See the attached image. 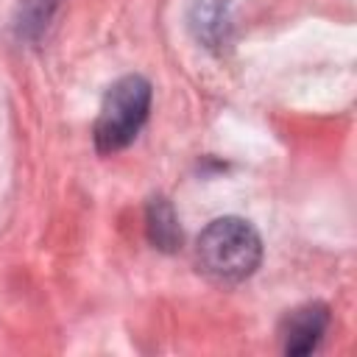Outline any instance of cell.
Instances as JSON below:
<instances>
[{"label": "cell", "mask_w": 357, "mask_h": 357, "mask_svg": "<svg viewBox=\"0 0 357 357\" xmlns=\"http://www.w3.org/2000/svg\"><path fill=\"white\" fill-rule=\"evenodd\" d=\"M151 112V84L142 75H123L114 81L100 103L92 137L98 153L109 156L134 142Z\"/></svg>", "instance_id": "obj_2"}, {"label": "cell", "mask_w": 357, "mask_h": 357, "mask_svg": "<svg viewBox=\"0 0 357 357\" xmlns=\"http://www.w3.org/2000/svg\"><path fill=\"white\" fill-rule=\"evenodd\" d=\"M56 6L59 0H20V17H17L20 36H39L47 28Z\"/></svg>", "instance_id": "obj_6"}, {"label": "cell", "mask_w": 357, "mask_h": 357, "mask_svg": "<svg viewBox=\"0 0 357 357\" xmlns=\"http://www.w3.org/2000/svg\"><path fill=\"white\" fill-rule=\"evenodd\" d=\"M195 262L209 279L220 284H237L259 268L262 240L248 220L218 218L198 234Z\"/></svg>", "instance_id": "obj_1"}, {"label": "cell", "mask_w": 357, "mask_h": 357, "mask_svg": "<svg viewBox=\"0 0 357 357\" xmlns=\"http://www.w3.org/2000/svg\"><path fill=\"white\" fill-rule=\"evenodd\" d=\"M329 326V307L321 301L301 304L282 318L279 337L284 354H310L321 346Z\"/></svg>", "instance_id": "obj_3"}, {"label": "cell", "mask_w": 357, "mask_h": 357, "mask_svg": "<svg viewBox=\"0 0 357 357\" xmlns=\"http://www.w3.org/2000/svg\"><path fill=\"white\" fill-rule=\"evenodd\" d=\"M145 231L151 245L159 251H176L181 245V226L167 198H151L145 212Z\"/></svg>", "instance_id": "obj_4"}, {"label": "cell", "mask_w": 357, "mask_h": 357, "mask_svg": "<svg viewBox=\"0 0 357 357\" xmlns=\"http://www.w3.org/2000/svg\"><path fill=\"white\" fill-rule=\"evenodd\" d=\"M190 28L209 47L226 42V28H229L226 3H220V0H198L192 14H190Z\"/></svg>", "instance_id": "obj_5"}]
</instances>
